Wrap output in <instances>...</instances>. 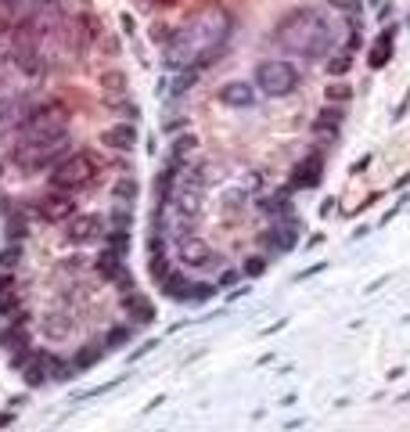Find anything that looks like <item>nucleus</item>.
<instances>
[{
    "label": "nucleus",
    "instance_id": "obj_1",
    "mask_svg": "<svg viewBox=\"0 0 410 432\" xmlns=\"http://www.w3.org/2000/svg\"><path fill=\"white\" fill-rule=\"evenodd\" d=\"M274 40H281V47L295 54L320 58L331 47V22L320 8H295L274 26Z\"/></svg>",
    "mask_w": 410,
    "mask_h": 432
},
{
    "label": "nucleus",
    "instance_id": "obj_2",
    "mask_svg": "<svg viewBox=\"0 0 410 432\" xmlns=\"http://www.w3.org/2000/svg\"><path fill=\"white\" fill-rule=\"evenodd\" d=\"M259 83H263L270 94H288V91H295L299 72L285 61H267V65H259Z\"/></svg>",
    "mask_w": 410,
    "mask_h": 432
},
{
    "label": "nucleus",
    "instance_id": "obj_3",
    "mask_svg": "<svg viewBox=\"0 0 410 432\" xmlns=\"http://www.w3.org/2000/svg\"><path fill=\"white\" fill-rule=\"evenodd\" d=\"M388 54H393V29H385V33H381L378 47L371 51V65L378 69V65H385V61H388Z\"/></svg>",
    "mask_w": 410,
    "mask_h": 432
},
{
    "label": "nucleus",
    "instance_id": "obj_4",
    "mask_svg": "<svg viewBox=\"0 0 410 432\" xmlns=\"http://www.w3.org/2000/svg\"><path fill=\"white\" fill-rule=\"evenodd\" d=\"M223 101H230V105H245V101H252V91L245 83H230V86H223V94H220Z\"/></svg>",
    "mask_w": 410,
    "mask_h": 432
},
{
    "label": "nucleus",
    "instance_id": "obj_5",
    "mask_svg": "<svg viewBox=\"0 0 410 432\" xmlns=\"http://www.w3.org/2000/svg\"><path fill=\"white\" fill-rule=\"evenodd\" d=\"M129 141H134V134H129V126H119L116 134H108V144H119V148H126Z\"/></svg>",
    "mask_w": 410,
    "mask_h": 432
},
{
    "label": "nucleus",
    "instance_id": "obj_6",
    "mask_svg": "<svg viewBox=\"0 0 410 432\" xmlns=\"http://www.w3.org/2000/svg\"><path fill=\"white\" fill-rule=\"evenodd\" d=\"M162 4H173V0H162Z\"/></svg>",
    "mask_w": 410,
    "mask_h": 432
}]
</instances>
